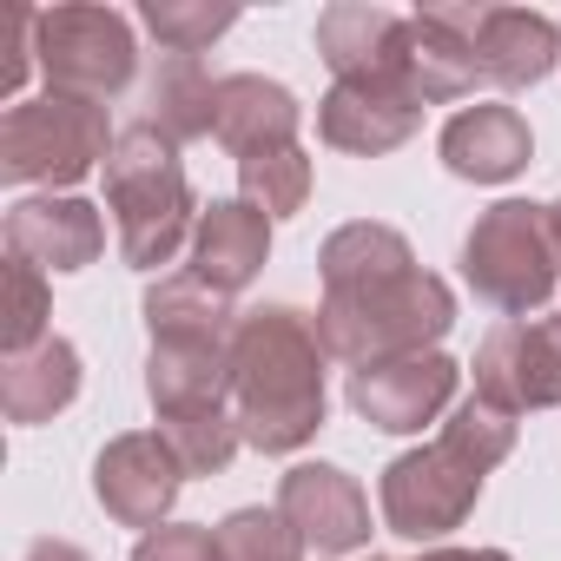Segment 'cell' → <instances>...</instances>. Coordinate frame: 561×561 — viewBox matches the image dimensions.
Returning a JSON list of instances; mask_svg holds the SVG:
<instances>
[{
    "instance_id": "cell-18",
    "label": "cell",
    "mask_w": 561,
    "mask_h": 561,
    "mask_svg": "<svg viewBox=\"0 0 561 561\" xmlns=\"http://www.w3.org/2000/svg\"><path fill=\"white\" fill-rule=\"evenodd\" d=\"M443 165L476 185H502L528 165V119L515 106H469L443 126Z\"/></svg>"
},
{
    "instance_id": "cell-29",
    "label": "cell",
    "mask_w": 561,
    "mask_h": 561,
    "mask_svg": "<svg viewBox=\"0 0 561 561\" xmlns=\"http://www.w3.org/2000/svg\"><path fill=\"white\" fill-rule=\"evenodd\" d=\"M238 21V8H211V0H146V27L172 47V54H192L211 47L225 27Z\"/></svg>"
},
{
    "instance_id": "cell-30",
    "label": "cell",
    "mask_w": 561,
    "mask_h": 561,
    "mask_svg": "<svg viewBox=\"0 0 561 561\" xmlns=\"http://www.w3.org/2000/svg\"><path fill=\"white\" fill-rule=\"evenodd\" d=\"M133 561H225V548H218V528L165 522V528H152V535L133 548Z\"/></svg>"
},
{
    "instance_id": "cell-13",
    "label": "cell",
    "mask_w": 561,
    "mask_h": 561,
    "mask_svg": "<svg viewBox=\"0 0 561 561\" xmlns=\"http://www.w3.org/2000/svg\"><path fill=\"white\" fill-rule=\"evenodd\" d=\"M416 126H423V100L397 80H337L318 100V133L337 152H364V159L397 152Z\"/></svg>"
},
{
    "instance_id": "cell-19",
    "label": "cell",
    "mask_w": 561,
    "mask_h": 561,
    "mask_svg": "<svg viewBox=\"0 0 561 561\" xmlns=\"http://www.w3.org/2000/svg\"><path fill=\"white\" fill-rule=\"evenodd\" d=\"M561 54V34L548 14H528V8H482V27H476V60H482V80L495 87H535L548 80Z\"/></svg>"
},
{
    "instance_id": "cell-28",
    "label": "cell",
    "mask_w": 561,
    "mask_h": 561,
    "mask_svg": "<svg viewBox=\"0 0 561 561\" xmlns=\"http://www.w3.org/2000/svg\"><path fill=\"white\" fill-rule=\"evenodd\" d=\"M218 548L225 561H305L298 528L277 515V508H238L218 522Z\"/></svg>"
},
{
    "instance_id": "cell-25",
    "label": "cell",
    "mask_w": 561,
    "mask_h": 561,
    "mask_svg": "<svg viewBox=\"0 0 561 561\" xmlns=\"http://www.w3.org/2000/svg\"><path fill=\"white\" fill-rule=\"evenodd\" d=\"M238 185H244V205H257L264 218H291L311 198V159H305V146L238 159Z\"/></svg>"
},
{
    "instance_id": "cell-20",
    "label": "cell",
    "mask_w": 561,
    "mask_h": 561,
    "mask_svg": "<svg viewBox=\"0 0 561 561\" xmlns=\"http://www.w3.org/2000/svg\"><path fill=\"white\" fill-rule=\"evenodd\" d=\"M146 390L159 416L231 403V344H152Z\"/></svg>"
},
{
    "instance_id": "cell-2",
    "label": "cell",
    "mask_w": 561,
    "mask_h": 561,
    "mask_svg": "<svg viewBox=\"0 0 561 561\" xmlns=\"http://www.w3.org/2000/svg\"><path fill=\"white\" fill-rule=\"evenodd\" d=\"M324 337L291 305L244 311L231 331V416L264 456H291L324 430Z\"/></svg>"
},
{
    "instance_id": "cell-24",
    "label": "cell",
    "mask_w": 561,
    "mask_h": 561,
    "mask_svg": "<svg viewBox=\"0 0 561 561\" xmlns=\"http://www.w3.org/2000/svg\"><path fill=\"white\" fill-rule=\"evenodd\" d=\"M436 449H449L469 476H489V469L515 449V416H508V410H495L489 397H469V403H456V410H449V423H443Z\"/></svg>"
},
{
    "instance_id": "cell-27",
    "label": "cell",
    "mask_w": 561,
    "mask_h": 561,
    "mask_svg": "<svg viewBox=\"0 0 561 561\" xmlns=\"http://www.w3.org/2000/svg\"><path fill=\"white\" fill-rule=\"evenodd\" d=\"M8 305H0V344L8 357H27L47 344V277L27 264V257H8Z\"/></svg>"
},
{
    "instance_id": "cell-12",
    "label": "cell",
    "mask_w": 561,
    "mask_h": 561,
    "mask_svg": "<svg viewBox=\"0 0 561 561\" xmlns=\"http://www.w3.org/2000/svg\"><path fill=\"white\" fill-rule=\"evenodd\" d=\"M277 515H285L298 528V541L318 548V554H351V548L370 541V502L331 462H298L277 482Z\"/></svg>"
},
{
    "instance_id": "cell-33",
    "label": "cell",
    "mask_w": 561,
    "mask_h": 561,
    "mask_svg": "<svg viewBox=\"0 0 561 561\" xmlns=\"http://www.w3.org/2000/svg\"><path fill=\"white\" fill-rule=\"evenodd\" d=\"M27 561H87V554H80L73 541H34V548H27Z\"/></svg>"
},
{
    "instance_id": "cell-22",
    "label": "cell",
    "mask_w": 561,
    "mask_h": 561,
    "mask_svg": "<svg viewBox=\"0 0 561 561\" xmlns=\"http://www.w3.org/2000/svg\"><path fill=\"white\" fill-rule=\"evenodd\" d=\"M73 397H80V351L67 337H47L41 351L8 357V370H0V410H8V423H47Z\"/></svg>"
},
{
    "instance_id": "cell-14",
    "label": "cell",
    "mask_w": 561,
    "mask_h": 561,
    "mask_svg": "<svg viewBox=\"0 0 561 561\" xmlns=\"http://www.w3.org/2000/svg\"><path fill=\"white\" fill-rule=\"evenodd\" d=\"M403 34H410V14H390V8H370V0H337L318 21V54L331 60L337 80H403Z\"/></svg>"
},
{
    "instance_id": "cell-31",
    "label": "cell",
    "mask_w": 561,
    "mask_h": 561,
    "mask_svg": "<svg viewBox=\"0 0 561 561\" xmlns=\"http://www.w3.org/2000/svg\"><path fill=\"white\" fill-rule=\"evenodd\" d=\"M34 21H41L34 8H14V14H8V67H0V93H8V100H14L21 80H27V60H41V54H34ZM14 106H21V100H14Z\"/></svg>"
},
{
    "instance_id": "cell-9",
    "label": "cell",
    "mask_w": 561,
    "mask_h": 561,
    "mask_svg": "<svg viewBox=\"0 0 561 561\" xmlns=\"http://www.w3.org/2000/svg\"><path fill=\"white\" fill-rule=\"evenodd\" d=\"M179 482H185V462L172 456V443L159 430H133V436H113L93 462V495L113 522L126 528H165L172 502H179Z\"/></svg>"
},
{
    "instance_id": "cell-3",
    "label": "cell",
    "mask_w": 561,
    "mask_h": 561,
    "mask_svg": "<svg viewBox=\"0 0 561 561\" xmlns=\"http://www.w3.org/2000/svg\"><path fill=\"white\" fill-rule=\"evenodd\" d=\"M106 205L119 218V257L133 271H159L179 257V244L198 231L192 225V185L179 165V146L159 126H126L106 159Z\"/></svg>"
},
{
    "instance_id": "cell-7",
    "label": "cell",
    "mask_w": 561,
    "mask_h": 561,
    "mask_svg": "<svg viewBox=\"0 0 561 561\" xmlns=\"http://www.w3.org/2000/svg\"><path fill=\"white\" fill-rule=\"evenodd\" d=\"M476 397L495 410H548L561 403V318H508L476 351Z\"/></svg>"
},
{
    "instance_id": "cell-23",
    "label": "cell",
    "mask_w": 561,
    "mask_h": 561,
    "mask_svg": "<svg viewBox=\"0 0 561 561\" xmlns=\"http://www.w3.org/2000/svg\"><path fill=\"white\" fill-rule=\"evenodd\" d=\"M211 93H218V80H205V67L192 54H172L152 73V113H146V126H159L172 146L198 139V133H211Z\"/></svg>"
},
{
    "instance_id": "cell-4",
    "label": "cell",
    "mask_w": 561,
    "mask_h": 561,
    "mask_svg": "<svg viewBox=\"0 0 561 561\" xmlns=\"http://www.w3.org/2000/svg\"><path fill=\"white\" fill-rule=\"evenodd\" d=\"M462 277L476 285L482 305L528 318L554 298L561 285V238H554V211L528 205V198H502L489 205L469 238H462Z\"/></svg>"
},
{
    "instance_id": "cell-21",
    "label": "cell",
    "mask_w": 561,
    "mask_h": 561,
    "mask_svg": "<svg viewBox=\"0 0 561 561\" xmlns=\"http://www.w3.org/2000/svg\"><path fill=\"white\" fill-rule=\"evenodd\" d=\"M146 331H152V344H231L238 311L218 285L185 271V277H159L146 291Z\"/></svg>"
},
{
    "instance_id": "cell-11",
    "label": "cell",
    "mask_w": 561,
    "mask_h": 561,
    "mask_svg": "<svg viewBox=\"0 0 561 561\" xmlns=\"http://www.w3.org/2000/svg\"><path fill=\"white\" fill-rule=\"evenodd\" d=\"M456 364L443 351H423V357H397V364H370V370H351V403L370 430H423L430 416L449 410L456 397Z\"/></svg>"
},
{
    "instance_id": "cell-16",
    "label": "cell",
    "mask_w": 561,
    "mask_h": 561,
    "mask_svg": "<svg viewBox=\"0 0 561 561\" xmlns=\"http://www.w3.org/2000/svg\"><path fill=\"white\" fill-rule=\"evenodd\" d=\"M211 139L231 159H257L277 146H298V100L264 80V73H231L211 93Z\"/></svg>"
},
{
    "instance_id": "cell-34",
    "label": "cell",
    "mask_w": 561,
    "mask_h": 561,
    "mask_svg": "<svg viewBox=\"0 0 561 561\" xmlns=\"http://www.w3.org/2000/svg\"><path fill=\"white\" fill-rule=\"evenodd\" d=\"M548 211H554V238H561V205H548Z\"/></svg>"
},
{
    "instance_id": "cell-1",
    "label": "cell",
    "mask_w": 561,
    "mask_h": 561,
    "mask_svg": "<svg viewBox=\"0 0 561 561\" xmlns=\"http://www.w3.org/2000/svg\"><path fill=\"white\" fill-rule=\"evenodd\" d=\"M324 311H318V337L337 364L370 370V364H397V357H423L436 351V337L456 324V298L443 277H430L403 231L390 225H344L324 244Z\"/></svg>"
},
{
    "instance_id": "cell-6",
    "label": "cell",
    "mask_w": 561,
    "mask_h": 561,
    "mask_svg": "<svg viewBox=\"0 0 561 561\" xmlns=\"http://www.w3.org/2000/svg\"><path fill=\"white\" fill-rule=\"evenodd\" d=\"M34 54L47 67V93L93 100V106H106L113 93H126L133 60H139L133 27L113 8H47L34 21Z\"/></svg>"
},
{
    "instance_id": "cell-8",
    "label": "cell",
    "mask_w": 561,
    "mask_h": 561,
    "mask_svg": "<svg viewBox=\"0 0 561 561\" xmlns=\"http://www.w3.org/2000/svg\"><path fill=\"white\" fill-rule=\"evenodd\" d=\"M482 495V476H469L449 449H410L383 469L377 482V502H383V522L410 541H436L449 528H462V515L476 508Z\"/></svg>"
},
{
    "instance_id": "cell-10",
    "label": "cell",
    "mask_w": 561,
    "mask_h": 561,
    "mask_svg": "<svg viewBox=\"0 0 561 561\" xmlns=\"http://www.w3.org/2000/svg\"><path fill=\"white\" fill-rule=\"evenodd\" d=\"M476 27H482V8H423V14H410L403 80H410V93L423 106H443V100L476 93V80H482Z\"/></svg>"
},
{
    "instance_id": "cell-32",
    "label": "cell",
    "mask_w": 561,
    "mask_h": 561,
    "mask_svg": "<svg viewBox=\"0 0 561 561\" xmlns=\"http://www.w3.org/2000/svg\"><path fill=\"white\" fill-rule=\"evenodd\" d=\"M416 561H508L502 548H423Z\"/></svg>"
},
{
    "instance_id": "cell-17",
    "label": "cell",
    "mask_w": 561,
    "mask_h": 561,
    "mask_svg": "<svg viewBox=\"0 0 561 561\" xmlns=\"http://www.w3.org/2000/svg\"><path fill=\"white\" fill-rule=\"evenodd\" d=\"M264 251H271V218L244 198H225L211 211H198V231H192V271L205 285H218L225 298L244 291L251 277L264 271Z\"/></svg>"
},
{
    "instance_id": "cell-5",
    "label": "cell",
    "mask_w": 561,
    "mask_h": 561,
    "mask_svg": "<svg viewBox=\"0 0 561 561\" xmlns=\"http://www.w3.org/2000/svg\"><path fill=\"white\" fill-rule=\"evenodd\" d=\"M100 159H113V139H106V106H93V100L41 93L0 119V172L8 179L80 185Z\"/></svg>"
},
{
    "instance_id": "cell-15",
    "label": "cell",
    "mask_w": 561,
    "mask_h": 561,
    "mask_svg": "<svg viewBox=\"0 0 561 561\" xmlns=\"http://www.w3.org/2000/svg\"><path fill=\"white\" fill-rule=\"evenodd\" d=\"M106 244V225L87 198H21L8 211V257L34 271H87Z\"/></svg>"
},
{
    "instance_id": "cell-26",
    "label": "cell",
    "mask_w": 561,
    "mask_h": 561,
    "mask_svg": "<svg viewBox=\"0 0 561 561\" xmlns=\"http://www.w3.org/2000/svg\"><path fill=\"white\" fill-rule=\"evenodd\" d=\"M159 436L172 443V456L185 462V476H218L231 456H238V416L231 403L218 410H185V416H159Z\"/></svg>"
}]
</instances>
